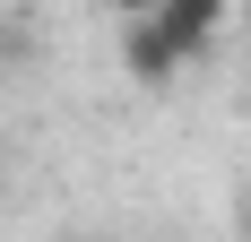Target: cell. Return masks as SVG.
Wrapping results in <instances>:
<instances>
[{"mask_svg": "<svg viewBox=\"0 0 251 242\" xmlns=\"http://www.w3.org/2000/svg\"><path fill=\"white\" fill-rule=\"evenodd\" d=\"M122 70H130V87H174V78L191 70V61L165 44L156 9H130V18H122Z\"/></svg>", "mask_w": 251, "mask_h": 242, "instance_id": "6da1fadb", "label": "cell"}, {"mask_svg": "<svg viewBox=\"0 0 251 242\" xmlns=\"http://www.w3.org/2000/svg\"><path fill=\"white\" fill-rule=\"evenodd\" d=\"M156 26H165V44H174L182 61H200V52L226 35V9H217V0H165V9H156Z\"/></svg>", "mask_w": 251, "mask_h": 242, "instance_id": "7a4b0ae2", "label": "cell"}, {"mask_svg": "<svg viewBox=\"0 0 251 242\" xmlns=\"http://www.w3.org/2000/svg\"><path fill=\"white\" fill-rule=\"evenodd\" d=\"M234 234H243V242H251V191H243V199H234Z\"/></svg>", "mask_w": 251, "mask_h": 242, "instance_id": "3957f363", "label": "cell"}, {"mask_svg": "<svg viewBox=\"0 0 251 242\" xmlns=\"http://www.w3.org/2000/svg\"><path fill=\"white\" fill-rule=\"evenodd\" d=\"M0 44H9V18H0Z\"/></svg>", "mask_w": 251, "mask_h": 242, "instance_id": "277c9868", "label": "cell"}, {"mask_svg": "<svg viewBox=\"0 0 251 242\" xmlns=\"http://www.w3.org/2000/svg\"><path fill=\"white\" fill-rule=\"evenodd\" d=\"M0 173H9V156H0Z\"/></svg>", "mask_w": 251, "mask_h": 242, "instance_id": "5b68a950", "label": "cell"}, {"mask_svg": "<svg viewBox=\"0 0 251 242\" xmlns=\"http://www.w3.org/2000/svg\"><path fill=\"white\" fill-rule=\"evenodd\" d=\"M78 242H96V234H78Z\"/></svg>", "mask_w": 251, "mask_h": 242, "instance_id": "8992f818", "label": "cell"}, {"mask_svg": "<svg viewBox=\"0 0 251 242\" xmlns=\"http://www.w3.org/2000/svg\"><path fill=\"white\" fill-rule=\"evenodd\" d=\"M243 121H251V104H243Z\"/></svg>", "mask_w": 251, "mask_h": 242, "instance_id": "52a82bcc", "label": "cell"}]
</instances>
